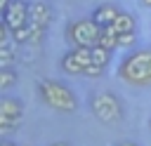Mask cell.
<instances>
[{
    "label": "cell",
    "mask_w": 151,
    "mask_h": 146,
    "mask_svg": "<svg viewBox=\"0 0 151 146\" xmlns=\"http://www.w3.org/2000/svg\"><path fill=\"white\" fill-rule=\"evenodd\" d=\"M118 45L120 47H137V31L118 33Z\"/></svg>",
    "instance_id": "2e32d148"
},
{
    "label": "cell",
    "mask_w": 151,
    "mask_h": 146,
    "mask_svg": "<svg viewBox=\"0 0 151 146\" xmlns=\"http://www.w3.org/2000/svg\"><path fill=\"white\" fill-rule=\"evenodd\" d=\"M17 80H19V75L12 71V66H7V68H0V87H2V89H9V87H14V85H17Z\"/></svg>",
    "instance_id": "9a60e30c"
},
{
    "label": "cell",
    "mask_w": 151,
    "mask_h": 146,
    "mask_svg": "<svg viewBox=\"0 0 151 146\" xmlns=\"http://www.w3.org/2000/svg\"><path fill=\"white\" fill-rule=\"evenodd\" d=\"M31 38H33V26H31V24L12 31V40H14L17 45H26V42H31Z\"/></svg>",
    "instance_id": "4fadbf2b"
},
{
    "label": "cell",
    "mask_w": 151,
    "mask_h": 146,
    "mask_svg": "<svg viewBox=\"0 0 151 146\" xmlns=\"http://www.w3.org/2000/svg\"><path fill=\"white\" fill-rule=\"evenodd\" d=\"M0 146H14V144H12V141H2Z\"/></svg>",
    "instance_id": "603a6c76"
},
{
    "label": "cell",
    "mask_w": 151,
    "mask_h": 146,
    "mask_svg": "<svg viewBox=\"0 0 151 146\" xmlns=\"http://www.w3.org/2000/svg\"><path fill=\"white\" fill-rule=\"evenodd\" d=\"M26 146H28V144H26Z\"/></svg>",
    "instance_id": "d4e9b609"
},
{
    "label": "cell",
    "mask_w": 151,
    "mask_h": 146,
    "mask_svg": "<svg viewBox=\"0 0 151 146\" xmlns=\"http://www.w3.org/2000/svg\"><path fill=\"white\" fill-rule=\"evenodd\" d=\"M73 52H76V57L87 66V64H92V47H73Z\"/></svg>",
    "instance_id": "e0dca14e"
},
{
    "label": "cell",
    "mask_w": 151,
    "mask_h": 146,
    "mask_svg": "<svg viewBox=\"0 0 151 146\" xmlns=\"http://www.w3.org/2000/svg\"><path fill=\"white\" fill-rule=\"evenodd\" d=\"M28 9H31V2H26V0H12L2 9V24H7L9 31L26 26L28 24Z\"/></svg>",
    "instance_id": "8992f818"
},
{
    "label": "cell",
    "mask_w": 151,
    "mask_h": 146,
    "mask_svg": "<svg viewBox=\"0 0 151 146\" xmlns=\"http://www.w3.org/2000/svg\"><path fill=\"white\" fill-rule=\"evenodd\" d=\"M38 92H40V99L54 108V111H61V113H73L78 111V99L76 94L59 80H40L38 82Z\"/></svg>",
    "instance_id": "7a4b0ae2"
},
{
    "label": "cell",
    "mask_w": 151,
    "mask_h": 146,
    "mask_svg": "<svg viewBox=\"0 0 151 146\" xmlns=\"http://www.w3.org/2000/svg\"><path fill=\"white\" fill-rule=\"evenodd\" d=\"M101 73H104V66H97V64H87L85 71H83L85 78H99Z\"/></svg>",
    "instance_id": "ac0fdd59"
},
{
    "label": "cell",
    "mask_w": 151,
    "mask_h": 146,
    "mask_svg": "<svg viewBox=\"0 0 151 146\" xmlns=\"http://www.w3.org/2000/svg\"><path fill=\"white\" fill-rule=\"evenodd\" d=\"M109 61H111V49H106V47H101V45H94V47H92V64L106 68Z\"/></svg>",
    "instance_id": "7c38bea8"
},
{
    "label": "cell",
    "mask_w": 151,
    "mask_h": 146,
    "mask_svg": "<svg viewBox=\"0 0 151 146\" xmlns=\"http://www.w3.org/2000/svg\"><path fill=\"white\" fill-rule=\"evenodd\" d=\"M9 2H12V0H0V12H2V9H5V7L9 5Z\"/></svg>",
    "instance_id": "ffe728a7"
},
{
    "label": "cell",
    "mask_w": 151,
    "mask_h": 146,
    "mask_svg": "<svg viewBox=\"0 0 151 146\" xmlns=\"http://www.w3.org/2000/svg\"><path fill=\"white\" fill-rule=\"evenodd\" d=\"M139 2H142V5L146 7V9H151V0H139Z\"/></svg>",
    "instance_id": "44dd1931"
},
{
    "label": "cell",
    "mask_w": 151,
    "mask_h": 146,
    "mask_svg": "<svg viewBox=\"0 0 151 146\" xmlns=\"http://www.w3.org/2000/svg\"><path fill=\"white\" fill-rule=\"evenodd\" d=\"M50 21H52V9H50L45 2H31V9H28V24L47 28Z\"/></svg>",
    "instance_id": "52a82bcc"
},
{
    "label": "cell",
    "mask_w": 151,
    "mask_h": 146,
    "mask_svg": "<svg viewBox=\"0 0 151 146\" xmlns=\"http://www.w3.org/2000/svg\"><path fill=\"white\" fill-rule=\"evenodd\" d=\"M120 14V9L116 7V5H99V7H94V12H92V19L99 24V26H109V24H113L116 21V16Z\"/></svg>",
    "instance_id": "9c48e42d"
},
{
    "label": "cell",
    "mask_w": 151,
    "mask_h": 146,
    "mask_svg": "<svg viewBox=\"0 0 151 146\" xmlns=\"http://www.w3.org/2000/svg\"><path fill=\"white\" fill-rule=\"evenodd\" d=\"M97 45H101V47H106V49H116V47H120L118 45V31L109 24V26H101V33H99V42Z\"/></svg>",
    "instance_id": "30bf717a"
},
{
    "label": "cell",
    "mask_w": 151,
    "mask_h": 146,
    "mask_svg": "<svg viewBox=\"0 0 151 146\" xmlns=\"http://www.w3.org/2000/svg\"><path fill=\"white\" fill-rule=\"evenodd\" d=\"M52 146H71V144H66V141H57V144H52Z\"/></svg>",
    "instance_id": "7402d4cb"
},
{
    "label": "cell",
    "mask_w": 151,
    "mask_h": 146,
    "mask_svg": "<svg viewBox=\"0 0 151 146\" xmlns=\"http://www.w3.org/2000/svg\"><path fill=\"white\" fill-rule=\"evenodd\" d=\"M12 61H14V47L9 45V40L7 42H0V68L12 66Z\"/></svg>",
    "instance_id": "5bb4252c"
},
{
    "label": "cell",
    "mask_w": 151,
    "mask_h": 146,
    "mask_svg": "<svg viewBox=\"0 0 151 146\" xmlns=\"http://www.w3.org/2000/svg\"><path fill=\"white\" fill-rule=\"evenodd\" d=\"M59 66H61V71H64V73H68V75H83V71H85V64L76 57V52H73V49H68L66 54H61Z\"/></svg>",
    "instance_id": "ba28073f"
},
{
    "label": "cell",
    "mask_w": 151,
    "mask_h": 146,
    "mask_svg": "<svg viewBox=\"0 0 151 146\" xmlns=\"http://www.w3.org/2000/svg\"><path fill=\"white\" fill-rule=\"evenodd\" d=\"M99 33H101V26L92 16L90 19H78V21L68 24L66 40L71 42V47H94L99 42Z\"/></svg>",
    "instance_id": "277c9868"
},
{
    "label": "cell",
    "mask_w": 151,
    "mask_h": 146,
    "mask_svg": "<svg viewBox=\"0 0 151 146\" xmlns=\"http://www.w3.org/2000/svg\"><path fill=\"white\" fill-rule=\"evenodd\" d=\"M21 115H24V104L19 99H14V97H2L0 99V130L2 132L17 127Z\"/></svg>",
    "instance_id": "5b68a950"
},
{
    "label": "cell",
    "mask_w": 151,
    "mask_h": 146,
    "mask_svg": "<svg viewBox=\"0 0 151 146\" xmlns=\"http://www.w3.org/2000/svg\"><path fill=\"white\" fill-rule=\"evenodd\" d=\"M90 108L94 118L104 125H118L123 120V104L113 92H97L90 99Z\"/></svg>",
    "instance_id": "3957f363"
},
{
    "label": "cell",
    "mask_w": 151,
    "mask_h": 146,
    "mask_svg": "<svg viewBox=\"0 0 151 146\" xmlns=\"http://www.w3.org/2000/svg\"><path fill=\"white\" fill-rule=\"evenodd\" d=\"M118 33H127V31H137V19L130 14V12H123L120 9V14L116 16V21L111 24Z\"/></svg>",
    "instance_id": "8fae6325"
},
{
    "label": "cell",
    "mask_w": 151,
    "mask_h": 146,
    "mask_svg": "<svg viewBox=\"0 0 151 146\" xmlns=\"http://www.w3.org/2000/svg\"><path fill=\"white\" fill-rule=\"evenodd\" d=\"M116 146H139V144H134V141H118Z\"/></svg>",
    "instance_id": "d6986e66"
},
{
    "label": "cell",
    "mask_w": 151,
    "mask_h": 146,
    "mask_svg": "<svg viewBox=\"0 0 151 146\" xmlns=\"http://www.w3.org/2000/svg\"><path fill=\"white\" fill-rule=\"evenodd\" d=\"M118 78L130 87H151V47H132L118 64Z\"/></svg>",
    "instance_id": "6da1fadb"
},
{
    "label": "cell",
    "mask_w": 151,
    "mask_h": 146,
    "mask_svg": "<svg viewBox=\"0 0 151 146\" xmlns=\"http://www.w3.org/2000/svg\"><path fill=\"white\" fill-rule=\"evenodd\" d=\"M149 127H151V122H149Z\"/></svg>",
    "instance_id": "cb8c5ba5"
}]
</instances>
